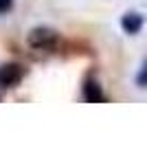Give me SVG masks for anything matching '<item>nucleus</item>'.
I'll return each instance as SVG.
<instances>
[{
	"instance_id": "5",
	"label": "nucleus",
	"mask_w": 147,
	"mask_h": 147,
	"mask_svg": "<svg viewBox=\"0 0 147 147\" xmlns=\"http://www.w3.org/2000/svg\"><path fill=\"white\" fill-rule=\"evenodd\" d=\"M136 86L138 88H147V59L143 61L141 70L136 73Z\"/></svg>"
},
{
	"instance_id": "2",
	"label": "nucleus",
	"mask_w": 147,
	"mask_h": 147,
	"mask_svg": "<svg viewBox=\"0 0 147 147\" xmlns=\"http://www.w3.org/2000/svg\"><path fill=\"white\" fill-rule=\"evenodd\" d=\"M24 77V70L20 64H2L0 66V88H13L18 86Z\"/></svg>"
},
{
	"instance_id": "3",
	"label": "nucleus",
	"mask_w": 147,
	"mask_h": 147,
	"mask_svg": "<svg viewBox=\"0 0 147 147\" xmlns=\"http://www.w3.org/2000/svg\"><path fill=\"white\" fill-rule=\"evenodd\" d=\"M121 26H123V31H125V33L136 35V33L143 29V16H141V13H134V11L125 13V16L121 18Z\"/></svg>"
},
{
	"instance_id": "6",
	"label": "nucleus",
	"mask_w": 147,
	"mask_h": 147,
	"mask_svg": "<svg viewBox=\"0 0 147 147\" xmlns=\"http://www.w3.org/2000/svg\"><path fill=\"white\" fill-rule=\"evenodd\" d=\"M11 5H13V0H0V16L9 11V9H11Z\"/></svg>"
},
{
	"instance_id": "1",
	"label": "nucleus",
	"mask_w": 147,
	"mask_h": 147,
	"mask_svg": "<svg viewBox=\"0 0 147 147\" xmlns=\"http://www.w3.org/2000/svg\"><path fill=\"white\" fill-rule=\"evenodd\" d=\"M29 44L33 46V49H40V51H46V49H53L57 42V35L55 31L51 29H44V26H37V29H33L29 33Z\"/></svg>"
},
{
	"instance_id": "4",
	"label": "nucleus",
	"mask_w": 147,
	"mask_h": 147,
	"mask_svg": "<svg viewBox=\"0 0 147 147\" xmlns=\"http://www.w3.org/2000/svg\"><path fill=\"white\" fill-rule=\"evenodd\" d=\"M84 97L92 103H97V101H103V92L99 88L97 81H86V86H84Z\"/></svg>"
}]
</instances>
